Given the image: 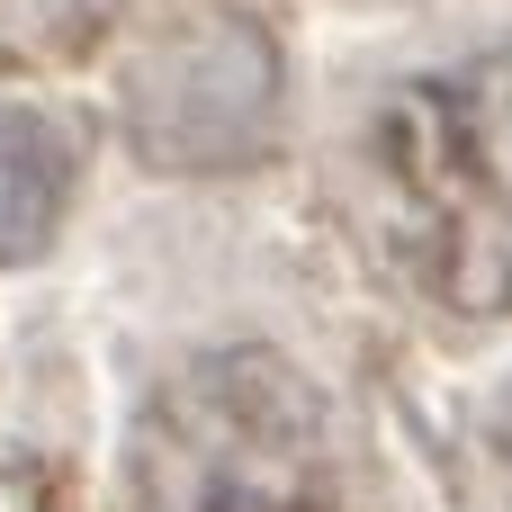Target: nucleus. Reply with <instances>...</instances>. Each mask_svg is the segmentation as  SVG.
I'll return each instance as SVG.
<instances>
[{
	"label": "nucleus",
	"instance_id": "obj_1",
	"mask_svg": "<svg viewBox=\"0 0 512 512\" xmlns=\"http://www.w3.org/2000/svg\"><path fill=\"white\" fill-rule=\"evenodd\" d=\"M369 216L414 297L512 315V45H477L378 99Z\"/></svg>",
	"mask_w": 512,
	"mask_h": 512
},
{
	"label": "nucleus",
	"instance_id": "obj_2",
	"mask_svg": "<svg viewBox=\"0 0 512 512\" xmlns=\"http://www.w3.org/2000/svg\"><path fill=\"white\" fill-rule=\"evenodd\" d=\"M135 512H351L333 405L270 351L180 369L126 441Z\"/></svg>",
	"mask_w": 512,
	"mask_h": 512
},
{
	"label": "nucleus",
	"instance_id": "obj_3",
	"mask_svg": "<svg viewBox=\"0 0 512 512\" xmlns=\"http://www.w3.org/2000/svg\"><path fill=\"white\" fill-rule=\"evenodd\" d=\"M279 117V45L243 9L162 27L126 72V126L153 162H252Z\"/></svg>",
	"mask_w": 512,
	"mask_h": 512
},
{
	"label": "nucleus",
	"instance_id": "obj_4",
	"mask_svg": "<svg viewBox=\"0 0 512 512\" xmlns=\"http://www.w3.org/2000/svg\"><path fill=\"white\" fill-rule=\"evenodd\" d=\"M63 198H72V153H63L54 117L0 99V270L36 261L54 243Z\"/></svg>",
	"mask_w": 512,
	"mask_h": 512
},
{
	"label": "nucleus",
	"instance_id": "obj_5",
	"mask_svg": "<svg viewBox=\"0 0 512 512\" xmlns=\"http://www.w3.org/2000/svg\"><path fill=\"white\" fill-rule=\"evenodd\" d=\"M495 468H504V486H512V387L495 396Z\"/></svg>",
	"mask_w": 512,
	"mask_h": 512
}]
</instances>
